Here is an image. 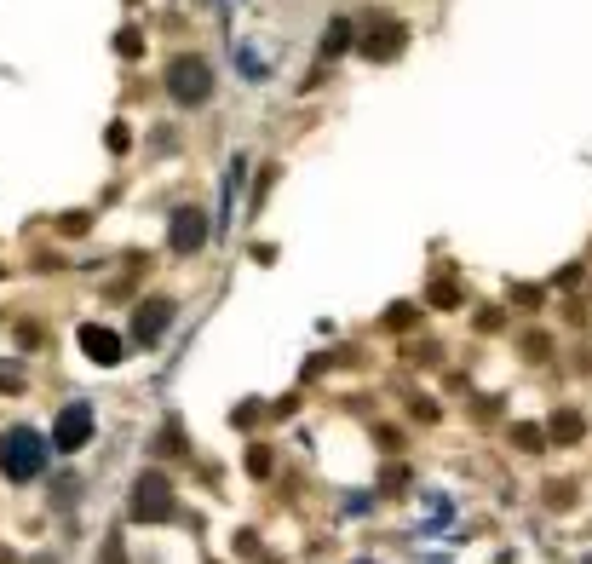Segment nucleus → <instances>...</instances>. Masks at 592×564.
<instances>
[{"label": "nucleus", "instance_id": "nucleus-1", "mask_svg": "<svg viewBox=\"0 0 592 564\" xmlns=\"http://www.w3.org/2000/svg\"><path fill=\"white\" fill-rule=\"evenodd\" d=\"M41 461H46V444L29 426H12V432L0 438V472H6L12 484H29V478L41 472Z\"/></svg>", "mask_w": 592, "mask_h": 564}, {"label": "nucleus", "instance_id": "nucleus-2", "mask_svg": "<svg viewBox=\"0 0 592 564\" xmlns=\"http://www.w3.org/2000/svg\"><path fill=\"white\" fill-rule=\"evenodd\" d=\"M133 518H144V524L173 518V484H167L161 472H144V478L133 484Z\"/></svg>", "mask_w": 592, "mask_h": 564}, {"label": "nucleus", "instance_id": "nucleus-3", "mask_svg": "<svg viewBox=\"0 0 592 564\" xmlns=\"http://www.w3.org/2000/svg\"><path fill=\"white\" fill-rule=\"evenodd\" d=\"M167 93L179 98V104H202V98L213 93V70H207L202 58H179L173 75H167Z\"/></svg>", "mask_w": 592, "mask_h": 564}, {"label": "nucleus", "instance_id": "nucleus-4", "mask_svg": "<svg viewBox=\"0 0 592 564\" xmlns=\"http://www.w3.org/2000/svg\"><path fill=\"white\" fill-rule=\"evenodd\" d=\"M87 438H92V409H87V403H69V409H58V421H52V444L75 455Z\"/></svg>", "mask_w": 592, "mask_h": 564}, {"label": "nucleus", "instance_id": "nucleus-5", "mask_svg": "<svg viewBox=\"0 0 592 564\" xmlns=\"http://www.w3.org/2000/svg\"><path fill=\"white\" fill-rule=\"evenodd\" d=\"M202 242H207L202 208H179V213H173V248H179V254H196Z\"/></svg>", "mask_w": 592, "mask_h": 564}, {"label": "nucleus", "instance_id": "nucleus-6", "mask_svg": "<svg viewBox=\"0 0 592 564\" xmlns=\"http://www.w3.org/2000/svg\"><path fill=\"white\" fill-rule=\"evenodd\" d=\"M81 352H87L92 363H104V369H115V363H121V340H115L110 329H98V323H87V329H81Z\"/></svg>", "mask_w": 592, "mask_h": 564}, {"label": "nucleus", "instance_id": "nucleus-7", "mask_svg": "<svg viewBox=\"0 0 592 564\" xmlns=\"http://www.w3.org/2000/svg\"><path fill=\"white\" fill-rule=\"evenodd\" d=\"M403 41H409V35H403V24H391V18H386V24H374L363 35V52H368V58H397V52H403Z\"/></svg>", "mask_w": 592, "mask_h": 564}, {"label": "nucleus", "instance_id": "nucleus-8", "mask_svg": "<svg viewBox=\"0 0 592 564\" xmlns=\"http://www.w3.org/2000/svg\"><path fill=\"white\" fill-rule=\"evenodd\" d=\"M167 317H173V306H167V300H150V311H138V340H156L161 329H167Z\"/></svg>", "mask_w": 592, "mask_h": 564}, {"label": "nucleus", "instance_id": "nucleus-9", "mask_svg": "<svg viewBox=\"0 0 592 564\" xmlns=\"http://www.w3.org/2000/svg\"><path fill=\"white\" fill-rule=\"evenodd\" d=\"M345 47H351V24H334L328 29V41H322V52L334 58V52H345Z\"/></svg>", "mask_w": 592, "mask_h": 564}, {"label": "nucleus", "instance_id": "nucleus-10", "mask_svg": "<svg viewBox=\"0 0 592 564\" xmlns=\"http://www.w3.org/2000/svg\"><path fill=\"white\" fill-rule=\"evenodd\" d=\"M552 438H581V415H558V421H552Z\"/></svg>", "mask_w": 592, "mask_h": 564}]
</instances>
